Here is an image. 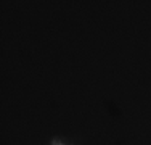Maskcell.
<instances>
[{"mask_svg":"<svg viewBox=\"0 0 151 145\" xmlns=\"http://www.w3.org/2000/svg\"><path fill=\"white\" fill-rule=\"evenodd\" d=\"M52 145H63V142H61L60 139H53V142H52Z\"/></svg>","mask_w":151,"mask_h":145,"instance_id":"6da1fadb","label":"cell"}]
</instances>
